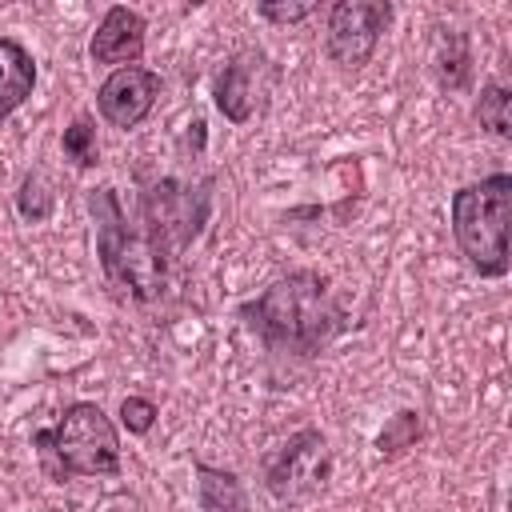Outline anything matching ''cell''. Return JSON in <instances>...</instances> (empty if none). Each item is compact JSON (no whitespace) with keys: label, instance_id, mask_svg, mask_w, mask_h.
<instances>
[{"label":"cell","instance_id":"obj_4","mask_svg":"<svg viewBox=\"0 0 512 512\" xmlns=\"http://www.w3.org/2000/svg\"><path fill=\"white\" fill-rule=\"evenodd\" d=\"M452 236L468 268L484 280L508 276V220H512V176L492 172L452 192L448 204Z\"/></svg>","mask_w":512,"mask_h":512},{"label":"cell","instance_id":"obj_6","mask_svg":"<svg viewBox=\"0 0 512 512\" xmlns=\"http://www.w3.org/2000/svg\"><path fill=\"white\" fill-rule=\"evenodd\" d=\"M332 476V448L320 428L292 432L268 460H264V488L280 504L312 500Z\"/></svg>","mask_w":512,"mask_h":512},{"label":"cell","instance_id":"obj_11","mask_svg":"<svg viewBox=\"0 0 512 512\" xmlns=\"http://www.w3.org/2000/svg\"><path fill=\"white\" fill-rule=\"evenodd\" d=\"M36 88V60L32 52L12 40V36H0V120H8Z\"/></svg>","mask_w":512,"mask_h":512},{"label":"cell","instance_id":"obj_20","mask_svg":"<svg viewBox=\"0 0 512 512\" xmlns=\"http://www.w3.org/2000/svg\"><path fill=\"white\" fill-rule=\"evenodd\" d=\"M96 512H140V504H136L132 496H108Z\"/></svg>","mask_w":512,"mask_h":512},{"label":"cell","instance_id":"obj_3","mask_svg":"<svg viewBox=\"0 0 512 512\" xmlns=\"http://www.w3.org/2000/svg\"><path fill=\"white\" fill-rule=\"evenodd\" d=\"M44 472L64 484L72 476H116L120 472V432L112 416L92 400H72L52 428L32 432Z\"/></svg>","mask_w":512,"mask_h":512},{"label":"cell","instance_id":"obj_7","mask_svg":"<svg viewBox=\"0 0 512 512\" xmlns=\"http://www.w3.org/2000/svg\"><path fill=\"white\" fill-rule=\"evenodd\" d=\"M396 8L388 0H336L324 12V52L336 68L356 72L372 60Z\"/></svg>","mask_w":512,"mask_h":512},{"label":"cell","instance_id":"obj_9","mask_svg":"<svg viewBox=\"0 0 512 512\" xmlns=\"http://www.w3.org/2000/svg\"><path fill=\"white\" fill-rule=\"evenodd\" d=\"M160 88L164 80L144 68V64H128V68H112L104 76V84L96 88V112L108 128H120V132H132L148 120V112L156 108L160 100Z\"/></svg>","mask_w":512,"mask_h":512},{"label":"cell","instance_id":"obj_17","mask_svg":"<svg viewBox=\"0 0 512 512\" xmlns=\"http://www.w3.org/2000/svg\"><path fill=\"white\" fill-rule=\"evenodd\" d=\"M60 148H64V156H68L76 168H92V164L100 160V144H96V124H92V116H76V120L64 128Z\"/></svg>","mask_w":512,"mask_h":512},{"label":"cell","instance_id":"obj_13","mask_svg":"<svg viewBox=\"0 0 512 512\" xmlns=\"http://www.w3.org/2000/svg\"><path fill=\"white\" fill-rule=\"evenodd\" d=\"M192 472H196V500L204 512H244L248 496H244V484L236 472L212 468L204 460H196Z\"/></svg>","mask_w":512,"mask_h":512},{"label":"cell","instance_id":"obj_10","mask_svg":"<svg viewBox=\"0 0 512 512\" xmlns=\"http://www.w3.org/2000/svg\"><path fill=\"white\" fill-rule=\"evenodd\" d=\"M144 44H148V24L136 8H124V4H112L92 40H88V56L96 64H108V68H128V64H140L144 56Z\"/></svg>","mask_w":512,"mask_h":512},{"label":"cell","instance_id":"obj_5","mask_svg":"<svg viewBox=\"0 0 512 512\" xmlns=\"http://www.w3.org/2000/svg\"><path fill=\"white\" fill-rule=\"evenodd\" d=\"M208 212H212V180L184 184V180L164 176L152 188H144V196H140L144 232L168 260H176L204 232Z\"/></svg>","mask_w":512,"mask_h":512},{"label":"cell","instance_id":"obj_15","mask_svg":"<svg viewBox=\"0 0 512 512\" xmlns=\"http://www.w3.org/2000/svg\"><path fill=\"white\" fill-rule=\"evenodd\" d=\"M420 436H424V420H420V412H416V408H400V412L380 428V436H376V452H380L384 460H396V456H404L408 448H416Z\"/></svg>","mask_w":512,"mask_h":512},{"label":"cell","instance_id":"obj_1","mask_svg":"<svg viewBox=\"0 0 512 512\" xmlns=\"http://www.w3.org/2000/svg\"><path fill=\"white\" fill-rule=\"evenodd\" d=\"M236 316L260 336L264 348L288 356H320L352 324L348 308L332 292V280L312 268L276 276L260 296L244 300Z\"/></svg>","mask_w":512,"mask_h":512},{"label":"cell","instance_id":"obj_2","mask_svg":"<svg viewBox=\"0 0 512 512\" xmlns=\"http://www.w3.org/2000/svg\"><path fill=\"white\" fill-rule=\"evenodd\" d=\"M88 212L96 220V260L104 280L132 296L136 304H152L168 288V256L148 240L144 228H136L116 196V188H92Z\"/></svg>","mask_w":512,"mask_h":512},{"label":"cell","instance_id":"obj_14","mask_svg":"<svg viewBox=\"0 0 512 512\" xmlns=\"http://www.w3.org/2000/svg\"><path fill=\"white\" fill-rule=\"evenodd\" d=\"M476 120L488 136L496 140H512V92L508 84L492 80L480 88V100H476Z\"/></svg>","mask_w":512,"mask_h":512},{"label":"cell","instance_id":"obj_19","mask_svg":"<svg viewBox=\"0 0 512 512\" xmlns=\"http://www.w3.org/2000/svg\"><path fill=\"white\" fill-rule=\"evenodd\" d=\"M312 12H320V4L316 0H264V4H256V16L260 20H268V24H300V20H308Z\"/></svg>","mask_w":512,"mask_h":512},{"label":"cell","instance_id":"obj_8","mask_svg":"<svg viewBox=\"0 0 512 512\" xmlns=\"http://www.w3.org/2000/svg\"><path fill=\"white\" fill-rule=\"evenodd\" d=\"M276 84V64L260 48H240L228 56V64L212 80V104L228 124H248L256 112H264Z\"/></svg>","mask_w":512,"mask_h":512},{"label":"cell","instance_id":"obj_18","mask_svg":"<svg viewBox=\"0 0 512 512\" xmlns=\"http://www.w3.org/2000/svg\"><path fill=\"white\" fill-rule=\"evenodd\" d=\"M156 416H160V408H156V400H148V396H124V400H120V424H124L132 436L152 432Z\"/></svg>","mask_w":512,"mask_h":512},{"label":"cell","instance_id":"obj_12","mask_svg":"<svg viewBox=\"0 0 512 512\" xmlns=\"http://www.w3.org/2000/svg\"><path fill=\"white\" fill-rule=\"evenodd\" d=\"M432 76L444 92H464L472 84V40L460 28H436L432 40Z\"/></svg>","mask_w":512,"mask_h":512},{"label":"cell","instance_id":"obj_16","mask_svg":"<svg viewBox=\"0 0 512 512\" xmlns=\"http://www.w3.org/2000/svg\"><path fill=\"white\" fill-rule=\"evenodd\" d=\"M56 208V192H52V180L44 172H28L16 188V212L28 220V224H44Z\"/></svg>","mask_w":512,"mask_h":512}]
</instances>
